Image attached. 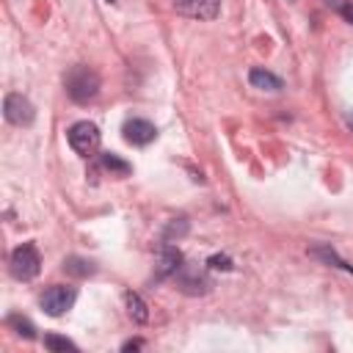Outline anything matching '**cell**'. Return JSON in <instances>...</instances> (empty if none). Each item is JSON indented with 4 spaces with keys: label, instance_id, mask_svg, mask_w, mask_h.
<instances>
[{
    "label": "cell",
    "instance_id": "obj_1",
    "mask_svg": "<svg viewBox=\"0 0 353 353\" xmlns=\"http://www.w3.org/2000/svg\"><path fill=\"white\" fill-rule=\"evenodd\" d=\"M63 85H66V94H69L72 102L85 105V102H91V99L99 94V85H102V83H99V74H97L91 66L77 63V66H72V69L66 72Z\"/></svg>",
    "mask_w": 353,
    "mask_h": 353
},
{
    "label": "cell",
    "instance_id": "obj_2",
    "mask_svg": "<svg viewBox=\"0 0 353 353\" xmlns=\"http://www.w3.org/2000/svg\"><path fill=\"white\" fill-rule=\"evenodd\" d=\"M39 268H41V256H39V248L33 243H22L11 251V259H8V270L14 279L19 281H30L39 276Z\"/></svg>",
    "mask_w": 353,
    "mask_h": 353
},
{
    "label": "cell",
    "instance_id": "obj_3",
    "mask_svg": "<svg viewBox=\"0 0 353 353\" xmlns=\"http://www.w3.org/2000/svg\"><path fill=\"white\" fill-rule=\"evenodd\" d=\"M69 138V146L80 154V157H91L97 149H99V127L94 121H74L66 132Z\"/></svg>",
    "mask_w": 353,
    "mask_h": 353
},
{
    "label": "cell",
    "instance_id": "obj_4",
    "mask_svg": "<svg viewBox=\"0 0 353 353\" xmlns=\"http://www.w3.org/2000/svg\"><path fill=\"white\" fill-rule=\"evenodd\" d=\"M3 116H6V121L14 124V127H30L33 119H36V108H33V102H30L28 97H22V94H8L6 102H3Z\"/></svg>",
    "mask_w": 353,
    "mask_h": 353
},
{
    "label": "cell",
    "instance_id": "obj_5",
    "mask_svg": "<svg viewBox=\"0 0 353 353\" xmlns=\"http://www.w3.org/2000/svg\"><path fill=\"white\" fill-rule=\"evenodd\" d=\"M174 276H176V287L185 295H204L212 287V281L207 279V273L199 265H179V270Z\"/></svg>",
    "mask_w": 353,
    "mask_h": 353
},
{
    "label": "cell",
    "instance_id": "obj_6",
    "mask_svg": "<svg viewBox=\"0 0 353 353\" xmlns=\"http://www.w3.org/2000/svg\"><path fill=\"white\" fill-rule=\"evenodd\" d=\"M74 298H77V292H74L72 287L55 284V287H50V290L41 295V309H44L50 317H61L63 312H69V309H72Z\"/></svg>",
    "mask_w": 353,
    "mask_h": 353
},
{
    "label": "cell",
    "instance_id": "obj_7",
    "mask_svg": "<svg viewBox=\"0 0 353 353\" xmlns=\"http://www.w3.org/2000/svg\"><path fill=\"white\" fill-rule=\"evenodd\" d=\"M174 11L188 19H215L221 11V0H174Z\"/></svg>",
    "mask_w": 353,
    "mask_h": 353
},
{
    "label": "cell",
    "instance_id": "obj_8",
    "mask_svg": "<svg viewBox=\"0 0 353 353\" xmlns=\"http://www.w3.org/2000/svg\"><path fill=\"white\" fill-rule=\"evenodd\" d=\"M121 132H124V141L135 143V146H146V143H152L157 138V127L152 121H146V119H127Z\"/></svg>",
    "mask_w": 353,
    "mask_h": 353
},
{
    "label": "cell",
    "instance_id": "obj_9",
    "mask_svg": "<svg viewBox=\"0 0 353 353\" xmlns=\"http://www.w3.org/2000/svg\"><path fill=\"white\" fill-rule=\"evenodd\" d=\"M182 265V254L179 248H174L171 243H163L160 245V259H157V276L154 279H165V276H174Z\"/></svg>",
    "mask_w": 353,
    "mask_h": 353
},
{
    "label": "cell",
    "instance_id": "obj_10",
    "mask_svg": "<svg viewBox=\"0 0 353 353\" xmlns=\"http://www.w3.org/2000/svg\"><path fill=\"white\" fill-rule=\"evenodd\" d=\"M248 83L254 88H259V91H281V77H276L273 72H268L262 66H254L248 72Z\"/></svg>",
    "mask_w": 353,
    "mask_h": 353
},
{
    "label": "cell",
    "instance_id": "obj_11",
    "mask_svg": "<svg viewBox=\"0 0 353 353\" xmlns=\"http://www.w3.org/2000/svg\"><path fill=\"white\" fill-rule=\"evenodd\" d=\"M309 256H314V259H320V262H325V265H334V268H342V270L353 273V265H347L342 256H336V251H334L331 245H312V248H309Z\"/></svg>",
    "mask_w": 353,
    "mask_h": 353
},
{
    "label": "cell",
    "instance_id": "obj_12",
    "mask_svg": "<svg viewBox=\"0 0 353 353\" xmlns=\"http://www.w3.org/2000/svg\"><path fill=\"white\" fill-rule=\"evenodd\" d=\"M124 306H127V314L135 320V323H146L149 320V309H146V303H143V298L138 295V292H124Z\"/></svg>",
    "mask_w": 353,
    "mask_h": 353
},
{
    "label": "cell",
    "instance_id": "obj_13",
    "mask_svg": "<svg viewBox=\"0 0 353 353\" xmlns=\"http://www.w3.org/2000/svg\"><path fill=\"white\" fill-rule=\"evenodd\" d=\"M63 270H66L69 276L85 279V276H91V273L97 270V265H94L91 259H83V256H69V259H63Z\"/></svg>",
    "mask_w": 353,
    "mask_h": 353
},
{
    "label": "cell",
    "instance_id": "obj_14",
    "mask_svg": "<svg viewBox=\"0 0 353 353\" xmlns=\"http://www.w3.org/2000/svg\"><path fill=\"white\" fill-rule=\"evenodd\" d=\"M99 163H102V168H105V171H110V174H119V176H127V174L132 171V165H130L127 160H121L119 154H113V152H105V154H99Z\"/></svg>",
    "mask_w": 353,
    "mask_h": 353
},
{
    "label": "cell",
    "instance_id": "obj_15",
    "mask_svg": "<svg viewBox=\"0 0 353 353\" xmlns=\"http://www.w3.org/2000/svg\"><path fill=\"white\" fill-rule=\"evenodd\" d=\"M19 336H25V339H33L36 336V328H33V323L28 320V317H22V314H8V320H6Z\"/></svg>",
    "mask_w": 353,
    "mask_h": 353
},
{
    "label": "cell",
    "instance_id": "obj_16",
    "mask_svg": "<svg viewBox=\"0 0 353 353\" xmlns=\"http://www.w3.org/2000/svg\"><path fill=\"white\" fill-rule=\"evenodd\" d=\"M188 234V221L185 218H174L168 226H165V232H163V243H171L174 237L179 240V237H185Z\"/></svg>",
    "mask_w": 353,
    "mask_h": 353
},
{
    "label": "cell",
    "instance_id": "obj_17",
    "mask_svg": "<svg viewBox=\"0 0 353 353\" xmlns=\"http://www.w3.org/2000/svg\"><path fill=\"white\" fill-rule=\"evenodd\" d=\"M44 347L47 350H77V345L66 336H58V334H47L44 336Z\"/></svg>",
    "mask_w": 353,
    "mask_h": 353
},
{
    "label": "cell",
    "instance_id": "obj_18",
    "mask_svg": "<svg viewBox=\"0 0 353 353\" xmlns=\"http://www.w3.org/2000/svg\"><path fill=\"white\" fill-rule=\"evenodd\" d=\"M207 265H210L212 270H232V259H229V256H210Z\"/></svg>",
    "mask_w": 353,
    "mask_h": 353
},
{
    "label": "cell",
    "instance_id": "obj_19",
    "mask_svg": "<svg viewBox=\"0 0 353 353\" xmlns=\"http://www.w3.org/2000/svg\"><path fill=\"white\" fill-rule=\"evenodd\" d=\"M339 14H342V17H345V19L353 25V0H345V3L339 6Z\"/></svg>",
    "mask_w": 353,
    "mask_h": 353
},
{
    "label": "cell",
    "instance_id": "obj_20",
    "mask_svg": "<svg viewBox=\"0 0 353 353\" xmlns=\"http://www.w3.org/2000/svg\"><path fill=\"white\" fill-rule=\"evenodd\" d=\"M141 345H143L141 339H130V342H124V345H121V350H138Z\"/></svg>",
    "mask_w": 353,
    "mask_h": 353
},
{
    "label": "cell",
    "instance_id": "obj_21",
    "mask_svg": "<svg viewBox=\"0 0 353 353\" xmlns=\"http://www.w3.org/2000/svg\"><path fill=\"white\" fill-rule=\"evenodd\" d=\"M345 121H347V127L353 130V113H347V116H345Z\"/></svg>",
    "mask_w": 353,
    "mask_h": 353
},
{
    "label": "cell",
    "instance_id": "obj_22",
    "mask_svg": "<svg viewBox=\"0 0 353 353\" xmlns=\"http://www.w3.org/2000/svg\"><path fill=\"white\" fill-rule=\"evenodd\" d=\"M108 3H113V0H108Z\"/></svg>",
    "mask_w": 353,
    "mask_h": 353
}]
</instances>
